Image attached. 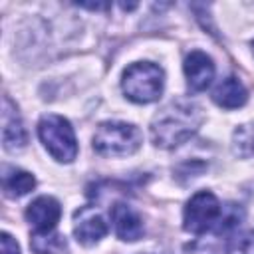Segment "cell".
<instances>
[{
	"label": "cell",
	"mask_w": 254,
	"mask_h": 254,
	"mask_svg": "<svg viewBox=\"0 0 254 254\" xmlns=\"http://www.w3.org/2000/svg\"><path fill=\"white\" fill-rule=\"evenodd\" d=\"M252 52H254V42H252Z\"/></svg>",
	"instance_id": "17"
},
{
	"label": "cell",
	"mask_w": 254,
	"mask_h": 254,
	"mask_svg": "<svg viewBox=\"0 0 254 254\" xmlns=\"http://www.w3.org/2000/svg\"><path fill=\"white\" fill-rule=\"evenodd\" d=\"M73 232L77 242L91 246L95 242H99L105 234H107V224L105 220L91 208V206H83L81 210L75 212L73 216Z\"/></svg>",
	"instance_id": "9"
},
{
	"label": "cell",
	"mask_w": 254,
	"mask_h": 254,
	"mask_svg": "<svg viewBox=\"0 0 254 254\" xmlns=\"http://www.w3.org/2000/svg\"><path fill=\"white\" fill-rule=\"evenodd\" d=\"M36 187V179L32 173L22 171V169H8L4 167V175H2V190L6 196L10 198H18L28 194L32 189Z\"/></svg>",
	"instance_id": "12"
},
{
	"label": "cell",
	"mask_w": 254,
	"mask_h": 254,
	"mask_svg": "<svg viewBox=\"0 0 254 254\" xmlns=\"http://www.w3.org/2000/svg\"><path fill=\"white\" fill-rule=\"evenodd\" d=\"M2 143L6 151H18L28 143L20 113L8 95L2 97Z\"/></svg>",
	"instance_id": "6"
},
{
	"label": "cell",
	"mask_w": 254,
	"mask_h": 254,
	"mask_svg": "<svg viewBox=\"0 0 254 254\" xmlns=\"http://www.w3.org/2000/svg\"><path fill=\"white\" fill-rule=\"evenodd\" d=\"M38 135L48 153L60 163H71L77 155V141L71 123L56 113H48L38 123Z\"/></svg>",
	"instance_id": "4"
},
{
	"label": "cell",
	"mask_w": 254,
	"mask_h": 254,
	"mask_svg": "<svg viewBox=\"0 0 254 254\" xmlns=\"http://www.w3.org/2000/svg\"><path fill=\"white\" fill-rule=\"evenodd\" d=\"M244 218V210L240 204H226L222 206V212L216 220V224L212 226V232L214 234H226L230 230H234Z\"/></svg>",
	"instance_id": "14"
},
{
	"label": "cell",
	"mask_w": 254,
	"mask_h": 254,
	"mask_svg": "<svg viewBox=\"0 0 254 254\" xmlns=\"http://www.w3.org/2000/svg\"><path fill=\"white\" fill-rule=\"evenodd\" d=\"M218 254H254V230L232 238Z\"/></svg>",
	"instance_id": "15"
},
{
	"label": "cell",
	"mask_w": 254,
	"mask_h": 254,
	"mask_svg": "<svg viewBox=\"0 0 254 254\" xmlns=\"http://www.w3.org/2000/svg\"><path fill=\"white\" fill-rule=\"evenodd\" d=\"M139 127L125 121H105L93 135V149L101 157H127L141 147Z\"/></svg>",
	"instance_id": "3"
},
{
	"label": "cell",
	"mask_w": 254,
	"mask_h": 254,
	"mask_svg": "<svg viewBox=\"0 0 254 254\" xmlns=\"http://www.w3.org/2000/svg\"><path fill=\"white\" fill-rule=\"evenodd\" d=\"M222 206L218 198L210 190H198L190 196V200L185 206L183 226L190 234H202L216 224Z\"/></svg>",
	"instance_id": "5"
},
{
	"label": "cell",
	"mask_w": 254,
	"mask_h": 254,
	"mask_svg": "<svg viewBox=\"0 0 254 254\" xmlns=\"http://www.w3.org/2000/svg\"><path fill=\"white\" fill-rule=\"evenodd\" d=\"M165 71L153 62H135L123 71L121 87L125 95L135 103L157 101L163 93Z\"/></svg>",
	"instance_id": "2"
},
{
	"label": "cell",
	"mask_w": 254,
	"mask_h": 254,
	"mask_svg": "<svg viewBox=\"0 0 254 254\" xmlns=\"http://www.w3.org/2000/svg\"><path fill=\"white\" fill-rule=\"evenodd\" d=\"M0 242H2V254H20V246H18V242H16L8 232H2Z\"/></svg>",
	"instance_id": "16"
},
{
	"label": "cell",
	"mask_w": 254,
	"mask_h": 254,
	"mask_svg": "<svg viewBox=\"0 0 254 254\" xmlns=\"http://www.w3.org/2000/svg\"><path fill=\"white\" fill-rule=\"evenodd\" d=\"M185 75H187V83L192 91L206 89L210 85V81L214 79V64H212L210 56H206L200 50L190 52L185 60Z\"/></svg>",
	"instance_id": "8"
},
{
	"label": "cell",
	"mask_w": 254,
	"mask_h": 254,
	"mask_svg": "<svg viewBox=\"0 0 254 254\" xmlns=\"http://www.w3.org/2000/svg\"><path fill=\"white\" fill-rule=\"evenodd\" d=\"M30 248L36 254H64L67 250L65 236L48 230V232H34L30 238Z\"/></svg>",
	"instance_id": "13"
},
{
	"label": "cell",
	"mask_w": 254,
	"mask_h": 254,
	"mask_svg": "<svg viewBox=\"0 0 254 254\" xmlns=\"http://www.w3.org/2000/svg\"><path fill=\"white\" fill-rule=\"evenodd\" d=\"M62 216V206L54 196H38L36 200H32L26 208V218L28 222L36 228V232H48L54 230L58 220Z\"/></svg>",
	"instance_id": "7"
},
{
	"label": "cell",
	"mask_w": 254,
	"mask_h": 254,
	"mask_svg": "<svg viewBox=\"0 0 254 254\" xmlns=\"http://www.w3.org/2000/svg\"><path fill=\"white\" fill-rule=\"evenodd\" d=\"M202 109L185 97L169 101L151 121V139L157 147L175 149L189 141L202 123Z\"/></svg>",
	"instance_id": "1"
},
{
	"label": "cell",
	"mask_w": 254,
	"mask_h": 254,
	"mask_svg": "<svg viewBox=\"0 0 254 254\" xmlns=\"http://www.w3.org/2000/svg\"><path fill=\"white\" fill-rule=\"evenodd\" d=\"M111 222L115 234L125 242H135L143 236V220L137 210L125 202H115L111 208Z\"/></svg>",
	"instance_id": "10"
},
{
	"label": "cell",
	"mask_w": 254,
	"mask_h": 254,
	"mask_svg": "<svg viewBox=\"0 0 254 254\" xmlns=\"http://www.w3.org/2000/svg\"><path fill=\"white\" fill-rule=\"evenodd\" d=\"M212 99L216 101V105H220L224 109H236L246 103L248 91L242 85V81H238L236 77H226L216 85Z\"/></svg>",
	"instance_id": "11"
}]
</instances>
